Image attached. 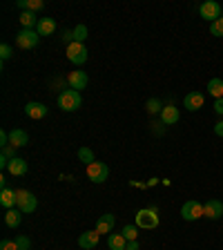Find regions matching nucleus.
Masks as SVG:
<instances>
[{"label": "nucleus", "instance_id": "1", "mask_svg": "<svg viewBox=\"0 0 223 250\" xmlns=\"http://www.w3.org/2000/svg\"><path fill=\"white\" fill-rule=\"evenodd\" d=\"M81 103H83V96H81V92H76V89H65V92L58 96V107H61L62 112H76V109L81 107Z\"/></svg>", "mask_w": 223, "mask_h": 250}, {"label": "nucleus", "instance_id": "10", "mask_svg": "<svg viewBox=\"0 0 223 250\" xmlns=\"http://www.w3.org/2000/svg\"><path fill=\"white\" fill-rule=\"evenodd\" d=\"M99 239H101L99 230H87V232H83L81 237H78V246H81L83 250H92V248H96Z\"/></svg>", "mask_w": 223, "mask_h": 250}, {"label": "nucleus", "instance_id": "25", "mask_svg": "<svg viewBox=\"0 0 223 250\" xmlns=\"http://www.w3.org/2000/svg\"><path fill=\"white\" fill-rule=\"evenodd\" d=\"M121 234H123L127 241H139V226H125V228L121 230Z\"/></svg>", "mask_w": 223, "mask_h": 250}, {"label": "nucleus", "instance_id": "11", "mask_svg": "<svg viewBox=\"0 0 223 250\" xmlns=\"http://www.w3.org/2000/svg\"><path fill=\"white\" fill-rule=\"evenodd\" d=\"M87 74L85 72H81V69H76V72H69V76H67V83H69V87L72 89H76V92H81V89H85L87 87Z\"/></svg>", "mask_w": 223, "mask_h": 250}, {"label": "nucleus", "instance_id": "27", "mask_svg": "<svg viewBox=\"0 0 223 250\" xmlns=\"http://www.w3.org/2000/svg\"><path fill=\"white\" fill-rule=\"evenodd\" d=\"M78 159H81L85 166H89V163L96 161V159H94V152L89 150V147H81V150H78Z\"/></svg>", "mask_w": 223, "mask_h": 250}, {"label": "nucleus", "instance_id": "21", "mask_svg": "<svg viewBox=\"0 0 223 250\" xmlns=\"http://www.w3.org/2000/svg\"><path fill=\"white\" fill-rule=\"evenodd\" d=\"M16 7L22 11H34V14H36V11H41L42 7H45V2H42V0H18Z\"/></svg>", "mask_w": 223, "mask_h": 250}, {"label": "nucleus", "instance_id": "29", "mask_svg": "<svg viewBox=\"0 0 223 250\" xmlns=\"http://www.w3.org/2000/svg\"><path fill=\"white\" fill-rule=\"evenodd\" d=\"M210 31H212V36H223V16L219 21L210 22Z\"/></svg>", "mask_w": 223, "mask_h": 250}, {"label": "nucleus", "instance_id": "12", "mask_svg": "<svg viewBox=\"0 0 223 250\" xmlns=\"http://www.w3.org/2000/svg\"><path fill=\"white\" fill-rule=\"evenodd\" d=\"M47 105H42V103H38V101H31V103H27L25 105V114L29 116V119H45L47 116Z\"/></svg>", "mask_w": 223, "mask_h": 250}, {"label": "nucleus", "instance_id": "8", "mask_svg": "<svg viewBox=\"0 0 223 250\" xmlns=\"http://www.w3.org/2000/svg\"><path fill=\"white\" fill-rule=\"evenodd\" d=\"M181 217L185 221H197V219L203 217V203L199 201H185L181 208Z\"/></svg>", "mask_w": 223, "mask_h": 250}, {"label": "nucleus", "instance_id": "13", "mask_svg": "<svg viewBox=\"0 0 223 250\" xmlns=\"http://www.w3.org/2000/svg\"><path fill=\"white\" fill-rule=\"evenodd\" d=\"M203 103H205V96H203L201 92H192L183 99V105H185L190 112H199V109L203 107Z\"/></svg>", "mask_w": 223, "mask_h": 250}, {"label": "nucleus", "instance_id": "24", "mask_svg": "<svg viewBox=\"0 0 223 250\" xmlns=\"http://www.w3.org/2000/svg\"><path fill=\"white\" fill-rule=\"evenodd\" d=\"M208 92H210V96H214V99H223V81L221 78H210Z\"/></svg>", "mask_w": 223, "mask_h": 250}, {"label": "nucleus", "instance_id": "19", "mask_svg": "<svg viewBox=\"0 0 223 250\" xmlns=\"http://www.w3.org/2000/svg\"><path fill=\"white\" fill-rule=\"evenodd\" d=\"M107 246H109V250H125L127 248V239L121 232H112L107 237Z\"/></svg>", "mask_w": 223, "mask_h": 250}, {"label": "nucleus", "instance_id": "4", "mask_svg": "<svg viewBox=\"0 0 223 250\" xmlns=\"http://www.w3.org/2000/svg\"><path fill=\"white\" fill-rule=\"evenodd\" d=\"M85 174H87V179L92 183H105L109 177V167L103 161H94L89 166H85Z\"/></svg>", "mask_w": 223, "mask_h": 250}, {"label": "nucleus", "instance_id": "2", "mask_svg": "<svg viewBox=\"0 0 223 250\" xmlns=\"http://www.w3.org/2000/svg\"><path fill=\"white\" fill-rule=\"evenodd\" d=\"M159 210L154 208V206H150V208H143L136 212V226L139 228H145V230H152L159 226Z\"/></svg>", "mask_w": 223, "mask_h": 250}, {"label": "nucleus", "instance_id": "18", "mask_svg": "<svg viewBox=\"0 0 223 250\" xmlns=\"http://www.w3.org/2000/svg\"><path fill=\"white\" fill-rule=\"evenodd\" d=\"M9 143L16 147H22L29 143V134H27L25 130H11L9 132Z\"/></svg>", "mask_w": 223, "mask_h": 250}, {"label": "nucleus", "instance_id": "35", "mask_svg": "<svg viewBox=\"0 0 223 250\" xmlns=\"http://www.w3.org/2000/svg\"><path fill=\"white\" fill-rule=\"evenodd\" d=\"M214 112L223 116V99H217V101H214Z\"/></svg>", "mask_w": 223, "mask_h": 250}, {"label": "nucleus", "instance_id": "15", "mask_svg": "<svg viewBox=\"0 0 223 250\" xmlns=\"http://www.w3.org/2000/svg\"><path fill=\"white\" fill-rule=\"evenodd\" d=\"M179 119H181V112H179V107H174V105H165L161 112V121L165 125H174L179 123Z\"/></svg>", "mask_w": 223, "mask_h": 250}, {"label": "nucleus", "instance_id": "3", "mask_svg": "<svg viewBox=\"0 0 223 250\" xmlns=\"http://www.w3.org/2000/svg\"><path fill=\"white\" fill-rule=\"evenodd\" d=\"M16 206H18V210L22 214H31L38 208V201L29 190H16Z\"/></svg>", "mask_w": 223, "mask_h": 250}, {"label": "nucleus", "instance_id": "6", "mask_svg": "<svg viewBox=\"0 0 223 250\" xmlns=\"http://www.w3.org/2000/svg\"><path fill=\"white\" fill-rule=\"evenodd\" d=\"M87 47L83 45V42H72V45H67V61L74 62V65H83L85 61H87Z\"/></svg>", "mask_w": 223, "mask_h": 250}, {"label": "nucleus", "instance_id": "33", "mask_svg": "<svg viewBox=\"0 0 223 250\" xmlns=\"http://www.w3.org/2000/svg\"><path fill=\"white\" fill-rule=\"evenodd\" d=\"M2 156L5 159H16V146H7V147H2Z\"/></svg>", "mask_w": 223, "mask_h": 250}, {"label": "nucleus", "instance_id": "30", "mask_svg": "<svg viewBox=\"0 0 223 250\" xmlns=\"http://www.w3.org/2000/svg\"><path fill=\"white\" fill-rule=\"evenodd\" d=\"M16 244H18V248H20V250H29V239H27V237H25V234H18V237H16Z\"/></svg>", "mask_w": 223, "mask_h": 250}, {"label": "nucleus", "instance_id": "28", "mask_svg": "<svg viewBox=\"0 0 223 250\" xmlns=\"http://www.w3.org/2000/svg\"><path fill=\"white\" fill-rule=\"evenodd\" d=\"M85 41H87V27L78 25L76 29H74V42H83L85 45Z\"/></svg>", "mask_w": 223, "mask_h": 250}, {"label": "nucleus", "instance_id": "14", "mask_svg": "<svg viewBox=\"0 0 223 250\" xmlns=\"http://www.w3.org/2000/svg\"><path fill=\"white\" fill-rule=\"evenodd\" d=\"M27 170H29V167H27V161H25V159H20V156L11 159L9 167H7V172H9L11 177H25Z\"/></svg>", "mask_w": 223, "mask_h": 250}, {"label": "nucleus", "instance_id": "36", "mask_svg": "<svg viewBox=\"0 0 223 250\" xmlns=\"http://www.w3.org/2000/svg\"><path fill=\"white\" fill-rule=\"evenodd\" d=\"M214 134H217V136H223V121H219V123L214 125Z\"/></svg>", "mask_w": 223, "mask_h": 250}, {"label": "nucleus", "instance_id": "16", "mask_svg": "<svg viewBox=\"0 0 223 250\" xmlns=\"http://www.w3.org/2000/svg\"><path fill=\"white\" fill-rule=\"evenodd\" d=\"M36 31H38V36H52L54 31H56V21L54 18H41Z\"/></svg>", "mask_w": 223, "mask_h": 250}, {"label": "nucleus", "instance_id": "22", "mask_svg": "<svg viewBox=\"0 0 223 250\" xmlns=\"http://www.w3.org/2000/svg\"><path fill=\"white\" fill-rule=\"evenodd\" d=\"M18 21H20L22 29H34V27H38V21H41V18H36L34 11H22Z\"/></svg>", "mask_w": 223, "mask_h": 250}, {"label": "nucleus", "instance_id": "7", "mask_svg": "<svg viewBox=\"0 0 223 250\" xmlns=\"http://www.w3.org/2000/svg\"><path fill=\"white\" fill-rule=\"evenodd\" d=\"M199 14H201V18L214 22V21H219V18H221V5H219V2H214V0H205V2H201V5H199Z\"/></svg>", "mask_w": 223, "mask_h": 250}, {"label": "nucleus", "instance_id": "20", "mask_svg": "<svg viewBox=\"0 0 223 250\" xmlns=\"http://www.w3.org/2000/svg\"><path fill=\"white\" fill-rule=\"evenodd\" d=\"M0 206L7 210H11L16 206V190H9V188H5V190H0Z\"/></svg>", "mask_w": 223, "mask_h": 250}, {"label": "nucleus", "instance_id": "26", "mask_svg": "<svg viewBox=\"0 0 223 250\" xmlns=\"http://www.w3.org/2000/svg\"><path fill=\"white\" fill-rule=\"evenodd\" d=\"M163 107H165V105H163L159 99H150V101L145 103V109L150 112V114H161Z\"/></svg>", "mask_w": 223, "mask_h": 250}, {"label": "nucleus", "instance_id": "5", "mask_svg": "<svg viewBox=\"0 0 223 250\" xmlns=\"http://www.w3.org/2000/svg\"><path fill=\"white\" fill-rule=\"evenodd\" d=\"M41 36H38L36 29H20L16 34V45L20 47V49H34L38 45Z\"/></svg>", "mask_w": 223, "mask_h": 250}, {"label": "nucleus", "instance_id": "37", "mask_svg": "<svg viewBox=\"0 0 223 250\" xmlns=\"http://www.w3.org/2000/svg\"><path fill=\"white\" fill-rule=\"evenodd\" d=\"M125 250H139V241H127V248Z\"/></svg>", "mask_w": 223, "mask_h": 250}, {"label": "nucleus", "instance_id": "9", "mask_svg": "<svg viewBox=\"0 0 223 250\" xmlns=\"http://www.w3.org/2000/svg\"><path fill=\"white\" fill-rule=\"evenodd\" d=\"M203 217L212 219V221H217V219L223 217V203L217 201V199H212V201L203 203Z\"/></svg>", "mask_w": 223, "mask_h": 250}, {"label": "nucleus", "instance_id": "17", "mask_svg": "<svg viewBox=\"0 0 223 250\" xmlns=\"http://www.w3.org/2000/svg\"><path fill=\"white\" fill-rule=\"evenodd\" d=\"M114 224H116V219H114V214H103V217L96 221V228L94 230H99L101 234H105V232H112V228H114Z\"/></svg>", "mask_w": 223, "mask_h": 250}, {"label": "nucleus", "instance_id": "23", "mask_svg": "<svg viewBox=\"0 0 223 250\" xmlns=\"http://www.w3.org/2000/svg\"><path fill=\"white\" fill-rule=\"evenodd\" d=\"M20 219H22V212L18 208H11L5 212V224L9 226V228H18V226H20Z\"/></svg>", "mask_w": 223, "mask_h": 250}, {"label": "nucleus", "instance_id": "34", "mask_svg": "<svg viewBox=\"0 0 223 250\" xmlns=\"http://www.w3.org/2000/svg\"><path fill=\"white\" fill-rule=\"evenodd\" d=\"M0 146H2V147L11 146V143H9V134H7V132H5V130L0 132Z\"/></svg>", "mask_w": 223, "mask_h": 250}, {"label": "nucleus", "instance_id": "32", "mask_svg": "<svg viewBox=\"0 0 223 250\" xmlns=\"http://www.w3.org/2000/svg\"><path fill=\"white\" fill-rule=\"evenodd\" d=\"M11 47L7 45V42H2V45H0V58H2V61H7V58H11Z\"/></svg>", "mask_w": 223, "mask_h": 250}, {"label": "nucleus", "instance_id": "31", "mask_svg": "<svg viewBox=\"0 0 223 250\" xmlns=\"http://www.w3.org/2000/svg\"><path fill=\"white\" fill-rule=\"evenodd\" d=\"M0 250H20V248H18V244H16V241L2 239V241H0Z\"/></svg>", "mask_w": 223, "mask_h": 250}]
</instances>
